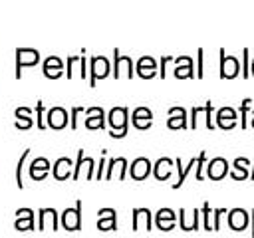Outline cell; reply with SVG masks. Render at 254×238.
Returning a JSON list of instances; mask_svg holds the SVG:
<instances>
[{
    "label": "cell",
    "mask_w": 254,
    "mask_h": 238,
    "mask_svg": "<svg viewBox=\"0 0 254 238\" xmlns=\"http://www.w3.org/2000/svg\"><path fill=\"white\" fill-rule=\"evenodd\" d=\"M81 113H83V107H73V109H71V125H69L71 129L77 127V117H79Z\"/></svg>",
    "instance_id": "cell-37"
},
{
    "label": "cell",
    "mask_w": 254,
    "mask_h": 238,
    "mask_svg": "<svg viewBox=\"0 0 254 238\" xmlns=\"http://www.w3.org/2000/svg\"><path fill=\"white\" fill-rule=\"evenodd\" d=\"M250 71H252V75H254V60L250 61Z\"/></svg>",
    "instance_id": "cell-46"
},
{
    "label": "cell",
    "mask_w": 254,
    "mask_h": 238,
    "mask_svg": "<svg viewBox=\"0 0 254 238\" xmlns=\"http://www.w3.org/2000/svg\"><path fill=\"white\" fill-rule=\"evenodd\" d=\"M125 173H127V159L125 157H113L107 165V171H105V178L111 180L113 177H117L119 180L125 178Z\"/></svg>",
    "instance_id": "cell-11"
},
{
    "label": "cell",
    "mask_w": 254,
    "mask_h": 238,
    "mask_svg": "<svg viewBox=\"0 0 254 238\" xmlns=\"http://www.w3.org/2000/svg\"><path fill=\"white\" fill-rule=\"evenodd\" d=\"M175 222H177V216L171 208H159L157 214H155V226L163 232H169L175 228Z\"/></svg>",
    "instance_id": "cell-12"
},
{
    "label": "cell",
    "mask_w": 254,
    "mask_h": 238,
    "mask_svg": "<svg viewBox=\"0 0 254 238\" xmlns=\"http://www.w3.org/2000/svg\"><path fill=\"white\" fill-rule=\"evenodd\" d=\"M97 228L99 230H115L117 228V212L113 208H101L97 212Z\"/></svg>",
    "instance_id": "cell-19"
},
{
    "label": "cell",
    "mask_w": 254,
    "mask_h": 238,
    "mask_svg": "<svg viewBox=\"0 0 254 238\" xmlns=\"http://www.w3.org/2000/svg\"><path fill=\"white\" fill-rule=\"evenodd\" d=\"M127 121H129V113L127 107H113L107 115V123H109V137L113 139H121L127 135Z\"/></svg>",
    "instance_id": "cell-1"
},
{
    "label": "cell",
    "mask_w": 254,
    "mask_h": 238,
    "mask_svg": "<svg viewBox=\"0 0 254 238\" xmlns=\"http://www.w3.org/2000/svg\"><path fill=\"white\" fill-rule=\"evenodd\" d=\"M81 173L85 175L87 180L89 178H95V175H93V159L91 157H85L83 155V149L77 151V161H75V167H73V173H71L73 180H77L81 177Z\"/></svg>",
    "instance_id": "cell-7"
},
{
    "label": "cell",
    "mask_w": 254,
    "mask_h": 238,
    "mask_svg": "<svg viewBox=\"0 0 254 238\" xmlns=\"http://www.w3.org/2000/svg\"><path fill=\"white\" fill-rule=\"evenodd\" d=\"M250 99L246 97V99H242V105H240V113H242V129H246L248 127V121H246V115H248V111H250Z\"/></svg>",
    "instance_id": "cell-32"
},
{
    "label": "cell",
    "mask_w": 254,
    "mask_h": 238,
    "mask_svg": "<svg viewBox=\"0 0 254 238\" xmlns=\"http://www.w3.org/2000/svg\"><path fill=\"white\" fill-rule=\"evenodd\" d=\"M40 61V52L34 48H18L16 50V77H20L22 67H32Z\"/></svg>",
    "instance_id": "cell-5"
},
{
    "label": "cell",
    "mask_w": 254,
    "mask_h": 238,
    "mask_svg": "<svg viewBox=\"0 0 254 238\" xmlns=\"http://www.w3.org/2000/svg\"><path fill=\"white\" fill-rule=\"evenodd\" d=\"M105 113L101 107H89L85 109V127L89 131H95V129H103L105 125Z\"/></svg>",
    "instance_id": "cell-14"
},
{
    "label": "cell",
    "mask_w": 254,
    "mask_h": 238,
    "mask_svg": "<svg viewBox=\"0 0 254 238\" xmlns=\"http://www.w3.org/2000/svg\"><path fill=\"white\" fill-rule=\"evenodd\" d=\"M173 165H175V161H171L169 157L157 159V163H155V167H153L155 178H157V180H167V178L173 175Z\"/></svg>",
    "instance_id": "cell-24"
},
{
    "label": "cell",
    "mask_w": 254,
    "mask_h": 238,
    "mask_svg": "<svg viewBox=\"0 0 254 238\" xmlns=\"http://www.w3.org/2000/svg\"><path fill=\"white\" fill-rule=\"evenodd\" d=\"M226 214V208H216L214 210V220H212V230H220V222H222V216Z\"/></svg>",
    "instance_id": "cell-35"
},
{
    "label": "cell",
    "mask_w": 254,
    "mask_h": 238,
    "mask_svg": "<svg viewBox=\"0 0 254 238\" xmlns=\"http://www.w3.org/2000/svg\"><path fill=\"white\" fill-rule=\"evenodd\" d=\"M200 216H202V226H204V230H212V224H210V204H208V202L202 204Z\"/></svg>",
    "instance_id": "cell-31"
},
{
    "label": "cell",
    "mask_w": 254,
    "mask_h": 238,
    "mask_svg": "<svg viewBox=\"0 0 254 238\" xmlns=\"http://www.w3.org/2000/svg\"><path fill=\"white\" fill-rule=\"evenodd\" d=\"M48 224H50L52 230H58V212H56L54 208H42V210H40L38 228H40V230H46Z\"/></svg>",
    "instance_id": "cell-29"
},
{
    "label": "cell",
    "mask_w": 254,
    "mask_h": 238,
    "mask_svg": "<svg viewBox=\"0 0 254 238\" xmlns=\"http://www.w3.org/2000/svg\"><path fill=\"white\" fill-rule=\"evenodd\" d=\"M85 73H87V63H85V58L81 56V58H79V75L85 77Z\"/></svg>",
    "instance_id": "cell-42"
},
{
    "label": "cell",
    "mask_w": 254,
    "mask_h": 238,
    "mask_svg": "<svg viewBox=\"0 0 254 238\" xmlns=\"http://www.w3.org/2000/svg\"><path fill=\"white\" fill-rule=\"evenodd\" d=\"M204 161H206V153H204V151H200V155H198V163H196V180H202V178H204V175H202Z\"/></svg>",
    "instance_id": "cell-34"
},
{
    "label": "cell",
    "mask_w": 254,
    "mask_h": 238,
    "mask_svg": "<svg viewBox=\"0 0 254 238\" xmlns=\"http://www.w3.org/2000/svg\"><path fill=\"white\" fill-rule=\"evenodd\" d=\"M250 125H252V127H254V117H252V121H250Z\"/></svg>",
    "instance_id": "cell-48"
},
{
    "label": "cell",
    "mask_w": 254,
    "mask_h": 238,
    "mask_svg": "<svg viewBox=\"0 0 254 238\" xmlns=\"http://www.w3.org/2000/svg\"><path fill=\"white\" fill-rule=\"evenodd\" d=\"M137 73L143 79H151L157 75V61L151 56H143L137 60Z\"/></svg>",
    "instance_id": "cell-17"
},
{
    "label": "cell",
    "mask_w": 254,
    "mask_h": 238,
    "mask_svg": "<svg viewBox=\"0 0 254 238\" xmlns=\"http://www.w3.org/2000/svg\"><path fill=\"white\" fill-rule=\"evenodd\" d=\"M28 173H30V177H32L34 180H44V178L48 177V173H50V161H48L46 157L34 159Z\"/></svg>",
    "instance_id": "cell-21"
},
{
    "label": "cell",
    "mask_w": 254,
    "mask_h": 238,
    "mask_svg": "<svg viewBox=\"0 0 254 238\" xmlns=\"http://www.w3.org/2000/svg\"><path fill=\"white\" fill-rule=\"evenodd\" d=\"M248 48H244L242 50V77H248V73H250V60H248Z\"/></svg>",
    "instance_id": "cell-33"
},
{
    "label": "cell",
    "mask_w": 254,
    "mask_h": 238,
    "mask_svg": "<svg viewBox=\"0 0 254 238\" xmlns=\"http://www.w3.org/2000/svg\"><path fill=\"white\" fill-rule=\"evenodd\" d=\"M42 109H44V105H42V101H38V105H36V111H38V127L40 129H46V125L42 121Z\"/></svg>",
    "instance_id": "cell-39"
},
{
    "label": "cell",
    "mask_w": 254,
    "mask_h": 238,
    "mask_svg": "<svg viewBox=\"0 0 254 238\" xmlns=\"http://www.w3.org/2000/svg\"><path fill=\"white\" fill-rule=\"evenodd\" d=\"M79 61V58H67V77L73 75V65Z\"/></svg>",
    "instance_id": "cell-38"
},
{
    "label": "cell",
    "mask_w": 254,
    "mask_h": 238,
    "mask_svg": "<svg viewBox=\"0 0 254 238\" xmlns=\"http://www.w3.org/2000/svg\"><path fill=\"white\" fill-rule=\"evenodd\" d=\"M28 153H30V149H26L24 151V155H22V159H20V163H18V173H16V182H18V188H22L24 184H22V165H24V159L28 157Z\"/></svg>",
    "instance_id": "cell-36"
},
{
    "label": "cell",
    "mask_w": 254,
    "mask_h": 238,
    "mask_svg": "<svg viewBox=\"0 0 254 238\" xmlns=\"http://www.w3.org/2000/svg\"><path fill=\"white\" fill-rule=\"evenodd\" d=\"M133 71H135V65H133V60L129 56H121L119 50L115 48L113 50V77H133Z\"/></svg>",
    "instance_id": "cell-3"
},
{
    "label": "cell",
    "mask_w": 254,
    "mask_h": 238,
    "mask_svg": "<svg viewBox=\"0 0 254 238\" xmlns=\"http://www.w3.org/2000/svg\"><path fill=\"white\" fill-rule=\"evenodd\" d=\"M248 222H250V214L244 208H232V210H228V226L232 230L240 232V230H244L248 226Z\"/></svg>",
    "instance_id": "cell-13"
},
{
    "label": "cell",
    "mask_w": 254,
    "mask_h": 238,
    "mask_svg": "<svg viewBox=\"0 0 254 238\" xmlns=\"http://www.w3.org/2000/svg\"><path fill=\"white\" fill-rule=\"evenodd\" d=\"M196 163H198V157H192V159L189 161V165H187V167H183L181 157H177V159H175V165H177V171H179V178H177V182H173V188H181V184L185 182L187 175L190 173V169H192Z\"/></svg>",
    "instance_id": "cell-30"
},
{
    "label": "cell",
    "mask_w": 254,
    "mask_h": 238,
    "mask_svg": "<svg viewBox=\"0 0 254 238\" xmlns=\"http://www.w3.org/2000/svg\"><path fill=\"white\" fill-rule=\"evenodd\" d=\"M210 113H212V103L210 101H206L204 103V107H192V111H190V129H196V123H198V115H204V125H206V129H214V125H212V119H210Z\"/></svg>",
    "instance_id": "cell-15"
},
{
    "label": "cell",
    "mask_w": 254,
    "mask_h": 238,
    "mask_svg": "<svg viewBox=\"0 0 254 238\" xmlns=\"http://www.w3.org/2000/svg\"><path fill=\"white\" fill-rule=\"evenodd\" d=\"M173 58H161V77H165V65H167V61H171Z\"/></svg>",
    "instance_id": "cell-44"
},
{
    "label": "cell",
    "mask_w": 254,
    "mask_h": 238,
    "mask_svg": "<svg viewBox=\"0 0 254 238\" xmlns=\"http://www.w3.org/2000/svg\"><path fill=\"white\" fill-rule=\"evenodd\" d=\"M131 121H133V127H135V129L145 131V129H149L151 123H153V111H151L149 107H137V109H133V113H131Z\"/></svg>",
    "instance_id": "cell-10"
},
{
    "label": "cell",
    "mask_w": 254,
    "mask_h": 238,
    "mask_svg": "<svg viewBox=\"0 0 254 238\" xmlns=\"http://www.w3.org/2000/svg\"><path fill=\"white\" fill-rule=\"evenodd\" d=\"M234 180H244V178H250V173H238V171H232V173H228Z\"/></svg>",
    "instance_id": "cell-40"
},
{
    "label": "cell",
    "mask_w": 254,
    "mask_h": 238,
    "mask_svg": "<svg viewBox=\"0 0 254 238\" xmlns=\"http://www.w3.org/2000/svg\"><path fill=\"white\" fill-rule=\"evenodd\" d=\"M202 56H204V52H202V50H198V67H196V77H202V73H204V69H202Z\"/></svg>",
    "instance_id": "cell-41"
},
{
    "label": "cell",
    "mask_w": 254,
    "mask_h": 238,
    "mask_svg": "<svg viewBox=\"0 0 254 238\" xmlns=\"http://www.w3.org/2000/svg\"><path fill=\"white\" fill-rule=\"evenodd\" d=\"M198 216H200V210L198 208H192L190 210V218H187V210L185 208H181L179 210V224H181V228L185 230V232H189V230H196L198 228Z\"/></svg>",
    "instance_id": "cell-27"
},
{
    "label": "cell",
    "mask_w": 254,
    "mask_h": 238,
    "mask_svg": "<svg viewBox=\"0 0 254 238\" xmlns=\"http://www.w3.org/2000/svg\"><path fill=\"white\" fill-rule=\"evenodd\" d=\"M192 60L189 56H181L175 60V77L179 79H189L192 77Z\"/></svg>",
    "instance_id": "cell-26"
},
{
    "label": "cell",
    "mask_w": 254,
    "mask_h": 238,
    "mask_svg": "<svg viewBox=\"0 0 254 238\" xmlns=\"http://www.w3.org/2000/svg\"><path fill=\"white\" fill-rule=\"evenodd\" d=\"M250 111H252V115H254V109H250Z\"/></svg>",
    "instance_id": "cell-49"
},
{
    "label": "cell",
    "mask_w": 254,
    "mask_h": 238,
    "mask_svg": "<svg viewBox=\"0 0 254 238\" xmlns=\"http://www.w3.org/2000/svg\"><path fill=\"white\" fill-rule=\"evenodd\" d=\"M216 123L220 129H234L236 127V111L232 107H220L216 111Z\"/></svg>",
    "instance_id": "cell-22"
},
{
    "label": "cell",
    "mask_w": 254,
    "mask_h": 238,
    "mask_svg": "<svg viewBox=\"0 0 254 238\" xmlns=\"http://www.w3.org/2000/svg\"><path fill=\"white\" fill-rule=\"evenodd\" d=\"M167 127L173 129V131L185 129L187 127V111L183 107H171L169 117H167Z\"/></svg>",
    "instance_id": "cell-18"
},
{
    "label": "cell",
    "mask_w": 254,
    "mask_h": 238,
    "mask_svg": "<svg viewBox=\"0 0 254 238\" xmlns=\"http://www.w3.org/2000/svg\"><path fill=\"white\" fill-rule=\"evenodd\" d=\"M60 222H62V226H64L65 230H69V232L79 230V228H81V200H77L73 208H65V210L62 212Z\"/></svg>",
    "instance_id": "cell-4"
},
{
    "label": "cell",
    "mask_w": 254,
    "mask_h": 238,
    "mask_svg": "<svg viewBox=\"0 0 254 238\" xmlns=\"http://www.w3.org/2000/svg\"><path fill=\"white\" fill-rule=\"evenodd\" d=\"M141 226L147 232L153 226V216H151V210L149 208H135L133 210V230H139Z\"/></svg>",
    "instance_id": "cell-25"
},
{
    "label": "cell",
    "mask_w": 254,
    "mask_h": 238,
    "mask_svg": "<svg viewBox=\"0 0 254 238\" xmlns=\"http://www.w3.org/2000/svg\"><path fill=\"white\" fill-rule=\"evenodd\" d=\"M250 222H252V238H254V210L250 212Z\"/></svg>",
    "instance_id": "cell-45"
},
{
    "label": "cell",
    "mask_w": 254,
    "mask_h": 238,
    "mask_svg": "<svg viewBox=\"0 0 254 238\" xmlns=\"http://www.w3.org/2000/svg\"><path fill=\"white\" fill-rule=\"evenodd\" d=\"M71 165H73V161L69 159V157H60L56 163H54V178L56 180H65V178H69L71 177Z\"/></svg>",
    "instance_id": "cell-23"
},
{
    "label": "cell",
    "mask_w": 254,
    "mask_h": 238,
    "mask_svg": "<svg viewBox=\"0 0 254 238\" xmlns=\"http://www.w3.org/2000/svg\"><path fill=\"white\" fill-rule=\"evenodd\" d=\"M103 165H105V159L99 161V169H97V173H95V178H97V180L103 178Z\"/></svg>",
    "instance_id": "cell-43"
},
{
    "label": "cell",
    "mask_w": 254,
    "mask_h": 238,
    "mask_svg": "<svg viewBox=\"0 0 254 238\" xmlns=\"http://www.w3.org/2000/svg\"><path fill=\"white\" fill-rule=\"evenodd\" d=\"M14 226L18 230H32L34 228V212L30 208H18L16 210V222Z\"/></svg>",
    "instance_id": "cell-28"
},
{
    "label": "cell",
    "mask_w": 254,
    "mask_h": 238,
    "mask_svg": "<svg viewBox=\"0 0 254 238\" xmlns=\"http://www.w3.org/2000/svg\"><path fill=\"white\" fill-rule=\"evenodd\" d=\"M129 175L133 180H145L151 175V161L147 157H137L131 161L129 167Z\"/></svg>",
    "instance_id": "cell-9"
},
{
    "label": "cell",
    "mask_w": 254,
    "mask_h": 238,
    "mask_svg": "<svg viewBox=\"0 0 254 238\" xmlns=\"http://www.w3.org/2000/svg\"><path fill=\"white\" fill-rule=\"evenodd\" d=\"M62 73H64V61L58 56L46 58V61H44V75L50 77V79H58V77H62Z\"/></svg>",
    "instance_id": "cell-20"
},
{
    "label": "cell",
    "mask_w": 254,
    "mask_h": 238,
    "mask_svg": "<svg viewBox=\"0 0 254 238\" xmlns=\"http://www.w3.org/2000/svg\"><path fill=\"white\" fill-rule=\"evenodd\" d=\"M218 56H220V77H222V79H232V77H236L238 71H240V61H238V58L226 56L224 50H220Z\"/></svg>",
    "instance_id": "cell-6"
},
{
    "label": "cell",
    "mask_w": 254,
    "mask_h": 238,
    "mask_svg": "<svg viewBox=\"0 0 254 238\" xmlns=\"http://www.w3.org/2000/svg\"><path fill=\"white\" fill-rule=\"evenodd\" d=\"M67 125V111L64 109V107H52L50 111H48V127H52V129H56V131H60V129H64Z\"/></svg>",
    "instance_id": "cell-16"
},
{
    "label": "cell",
    "mask_w": 254,
    "mask_h": 238,
    "mask_svg": "<svg viewBox=\"0 0 254 238\" xmlns=\"http://www.w3.org/2000/svg\"><path fill=\"white\" fill-rule=\"evenodd\" d=\"M250 178L254 180V165H252V171H250Z\"/></svg>",
    "instance_id": "cell-47"
},
{
    "label": "cell",
    "mask_w": 254,
    "mask_h": 238,
    "mask_svg": "<svg viewBox=\"0 0 254 238\" xmlns=\"http://www.w3.org/2000/svg\"><path fill=\"white\" fill-rule=\"evenodd\" d=\"M228 175V161L224 157H214L206 165V177L210 180H220Z\"/></svg>",
    "instance_id": "cell-8"
},
{
    "label": "cell",
    "mask_w": 254,
    "mask_h": 238,
    "mask_svg": "<svg viewBox=\"0 0 254 238\" xmlns=\"http://www.w3.org/2000/svg\"><path fill=\"white\" fill-rule=\"evenodd\" d=\"M111 71V63L105 56H93L91 61H89V73H91V79H89V85L93 87L97 83V79H103L107 77Z\"/></svg>",
    "instance_id": "cell-2"
}]
</instances>
